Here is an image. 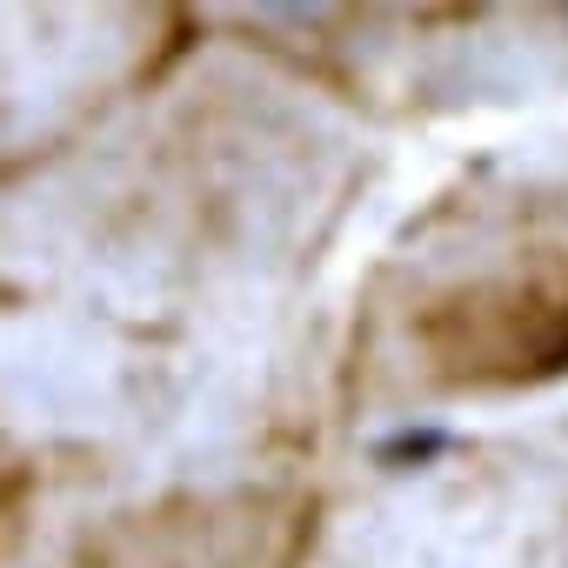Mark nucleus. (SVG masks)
<instances>
[{
    "mask_svg": "<svg viewBox=\"0 0 568 568\" xmlns=\"http://www.w3.org/2000/svg\"><path fill=\"white\" fill-rule=\"evenodd\" d=\"M448 448H455L448 428H435V422H408V428H395V435L375 442V462H382V468H428V462H442Z\"/></svg>",
    "mask_w": 568,
    "mask_h": 568,
    "instance_id": "obj_1",
    "label": "nucleus"
}]
</instances>
